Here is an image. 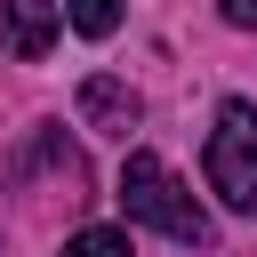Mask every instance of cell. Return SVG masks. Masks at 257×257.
I'll list each match as a JSON object with an SVG mask.
<instances>
[{
    "label": "cell",
    "instance_id": "1",
    "mask_svg": "<svg viewBox=\"0 0 257 257\" xmlns=\"http://www.w3.org/2000/svg\"><path fill=\"white\" fill-rule=\"evenodd\" d=\"M120 209H128L137 225L185 241V249H209V217H201V201L177 185V169H169L161 153H128V161H120Z\"/></svg>",
    "mask_w": 257,
    "mask_h": 257
},
{
    "label": "cell",
    "instance_id": "2",
    "mask_svg": "<svg viewBox=\"0 0 257 257\" xmlns=\"http://www.w3.org/2000/svg\"><path fill=\"white\" fill-rule=\"evenodd\" d=\"M201 169H209V193H217L225 209H257V112H249L241 96L217 104V128H209Z\"/></svg>",
    "mask_w": 257,
    "mask_h": 257
},
{
    "label": "cell",
    "instance_id": "3",
    "mask_svg": "<svg viewBox=\"0 0 257 257\" xmlns=\"http://www.w3.org/2000/svg\"><path fill=\"white\" fill-rule=\"evenodd\" d=\"M80 120H88V128H104V137H128V128L145 120V104H137V88H128V80L88 72V80H80Z\"/></svg>",
    "mask_w": 257,
    "mask_h": 257
},
{
    "label": "cell",
    "instance_id": "4",
    "mask_svg": "<svg viewBox=\"0 0 257 257\" xmlns=\"http://www.w3.org/2000/svg\"><path fill=\"white\" fill-rule=\"evenodd\" d=\"M8 16V48L16 56H48L56 48V0H0Z\"/></svg>",
    "mask_w": 257,
    "mask_h": 257
},
{
    "label": "cell",
    "instance_id": "5",
    "mask_svg": "<svg viewBox=\"0 0 257 257\" xmlns=\"http://www.w3.org/2000/svg\"><path fill=\"white\" fill-rule=\"evenodd\" d=\"M64 257H137V249H128V233L88 225V233H72V241H64Z\"/></svg>",
    "mask_w": 257,
    "mask_h": 257
},
{
    "label": "cell",
    "instance_id": "6",
    "mask_svg": "<svg viewBox=\"0 0 257 257\" xmlns=\"http://www.w3.org/2000/svg\"><path fill=\"white\" fill-rule=\"evenodd\" d=\"M64 16H72V32H88V40H104V32L120 24V0H64Z\"/></svg>",
    "mask_w": 257,
    "mask_h": 257
},
{
    "label": "cell",
    "instance_id": "7",
    "mask_svg": "<svg viewBox=\"0 0 257 257\" xmlns=\"http://www.w3.org/2000/svg\"><path fill=\"white\" fill-rule=\"evenodd\" d=\"M225 8V24H257V0H217Z\"/></svg>",
    "mask_w": 257,
    "mask_h": 257
}]
</instances>
